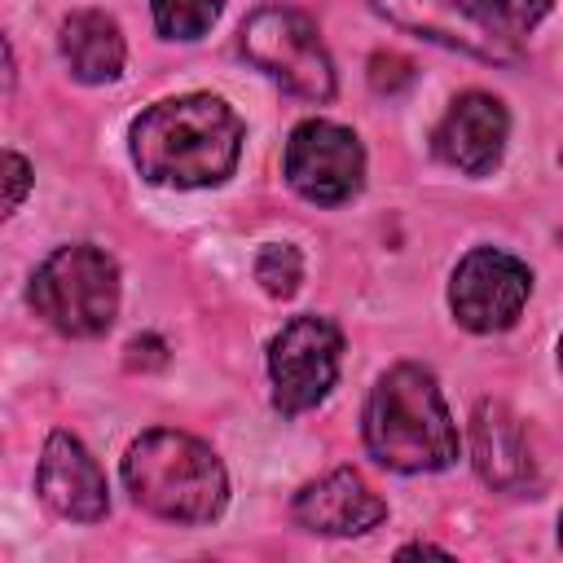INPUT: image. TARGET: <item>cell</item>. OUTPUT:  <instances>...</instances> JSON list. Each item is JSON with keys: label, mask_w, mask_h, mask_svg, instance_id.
<instances>
[{"label": "cell", "mask_w": 563, "mask_h": 563, "mask_svg": "<svg viewBox=\"0 0 563 563\" xmlns=\"http://www.w3.org/2000/svg\"><path fill=\"white\" fill-rule=\"evenodd\" d=\"M238 154L242 123L220 97L207 92L158 101L132 123V158L154 185H220L238 167Z\"/></svg>", "instance_id": "1"}, {"label": "cell", "mask_w": 563, "mask_h": 563, "mask_svg": "<svg viewBox=\"0 0 563 563\" xmlns=\"http://www.w3.org/2000/svg\"><path fill=\"white\" fill-rule=\"evenodd\" d=\"M365 444L391 471H444L457 457V427L422 365H396L365 405Z\"/></svg>", "instance_id": "2"}, {"label": "cell", "mask_w": 563, "mask_h": 563, "mask_svg": "<svg viewBox=\"0 0 563 563\" xmlns=\"http://www.w3.org/2000/svg\"><path fill=\"white\" fill-rule=\"evenodd\" d=\"M123 484L136 506L172 523H211L229 484L220 457L185 431H145L123 457Z\"/></svg>", "instance_id": "3"}, {"label": "cell", "mask_w": 563, "mask_h": 563, "mask_svg": "<svg viewBox=\"0 0 563 563\" xmlns=\"http://www.w3.org/2000/svg\"><path fill=\"white\" fill-rule=\"evenodd\" d=\"M31 303L53 330L92 339L114 321L119 268L97 246H57L31 277Z\"/></svg>", "instance_id": "4"}, {"label": "cell", "mask_w": 563, "mask_h": 563, "mask_svg": "<svg viewBox=\"0 0 563 563\" xmlns=\"http://www.w3.org/2000/svg\"><path fill=\"white\" fill-rule=\"evenodd\" d=\"M242 53L295 97H308V101L334 97V70H330L325 44L312 18L299 9H282V4L255 9L242 22Z\"/></svg>", "instance_id": "5"}, {"label": "cell", "mask_w": 563, "mask_h": 563, "mask_svg": "<svg viewBox=\"0 0 563 563\" xmlns=\"http://www.w3.org/2000/svg\"><path fill=\"white\" fill-rule=\"evenodd\" d=\"M343 334L325 317H295L282 325V334L268 347V374H273V405L282 413H303L334 387L339 374Z\"/></svg>", "instance_id": "6"}, {"label": "cell", "mask_w": 563, "mask_h": 563, "mask_svg": "<svg viewBox=\"0 0 563 563\" xmlns=\"http://www.w3.org/2000/svg\"><path fill=\"white\" fill-rule=\"evenodd\" d=\"M286 180L308 202H347L365 180V150L347 128L330 119H308L286 141Z\"/></svg>", "instance_id": "7"}, {"label": "cell", "mask_w": 563, "mask_h": 563, "mask_svg": "<svg viewBox=\"0 0 563 563\" xmlns=\"http://www.w3.org/2000/svg\"><path fill=\"white\" fill-rule=\"evenodd\" d=\"M528 290H532L528 264H519V260L506 255V251L475 246V251L457 264V273H453L449 303H453V317H457L466 330L493 334V330L515 325V317H519L523 303H528Z\"/></svg>", "instance_id": "8"}, {"label": "cell", "mask_w": 563, "mask_h": 563, "mask_svg": "<svg viewBox=\"0 0 563 563\" xmlns=\"http://www.w3.org/2000/svg\"><path fill=\"white\" fill-rule=\"evenodd\" d=\"M35 488H40L44 506H53L57 515L79 519V523H92V519H101L110 510L106 475L70 431H53L48 435L40 471H35Z\"/></svg>", "instance_id": "9"}, {"label": "cell", "mask_w": 563, "mask_h": 563, "mask_svg": "<svg viewBox=\"0 0 563 563\" xmlns=\"http://www.w3.org/2000/svg\"><path fill=\"white\" fill-rule=\"evenodd\" d=\"M506 106L488 92H466L449 106V114L435 128V154L466 172V176H484L497 167L501 150H506Z\"/></svg>", "instance_id": "10"}, {"label": "cell", "mask_w": 563, "mask_h": 563, "mask_svg": "<svg viewBox=\"0 0 563 563\" xmlns=\"http://www.w3.org/2000/svg\"><path fill=\"white\" fill-rule=\"evenodd\" d=\"M374 9L383 18H391L396 26L405 31H418L444 48H462L471 57H484V62H506L510 48L501 44V35L466 4L457 0H374Z\"/></svg>", "instance_id": "11"}, {"label": "cell", "mask_w": 563, "mask_h": 563, "mask_svg": "<svg viewBox=\"0 0 563 563\" xmlns=\"http://www.w3.org/2000/svg\"><path fill=\"white\" fill-rule=\"evenodd\" d=\"M387 506L383 497L356 475V471H330L325 479L308 484L295 497V519L312 532H330V537H356L369 532L374 523H383Z\"/></svg>", "instance_id": "12"}, {"label": "cell", "mask_w": 563, "mask_h": 563, "mask_svg": "<svg viewBox=\"0 0 563 563\" xmlns=\"http://www.w3.org/2000/svg\"><path fill=\"white\" fill-rule=\"evenodd\" d=\"M471 457H475L479 479L488 488H497V493H519V488L532 484V453H528L523 422L501 400H484L475 409Z\"/></svg>", "instance_id": "13"}, {"label": "cell", "mask_w": 563, "mask_h": 563, "mask_svg": "<svg viewBox=\"0 0 563 563\" xmlns=\"http://www.w3.org/2000/svg\"><path fill=\"white\" fill-rule=\"evenodd\" d=\"M62 57H66L70 75L84 84L114 79L123 70V35H119L114 18H106L97 9L70 13L62 22Z\"/></svg>", "instance_id": "14"}, {"label": "cell", "mask_w": 563, "mask_h": 563, "mask_svg": "<svg viewBox=\"0 0 563 563\" xmlns=\"http://www.w3.org/2000/svg\"><path fill=\"white\" fill-rule=\"evenodd\" d=\"M150 4L167 40H198L220 18V0H150Z\"/></svg>", "instance_id": "15"}, {"label": "cell", "mask_w": 563, "mask_h": 563, "mask_svg": "<svg viewBox=\"0 0 563 563\" xmlns=\"http://www.w3.org/2000/svg\"><path fill=\"white\" fill-rule=\"evenodd\" d=\"M255 282H260L273 299H290V295L299 290V282H303V260H299V251L286 246V242H268V246L260 251V260H255Z\"/></svg>", "instance_id": "16"}, {"label": "cell", "mask_w": 563, "mask_h": 563, "mask_svg": "<svg viewBox=\"0 0 563 563\" xmlns=\"http://www.w3.org/2000/svg\"><path fill=\"white\" fill-rule=\"evenodd\" d=\"M471 9H475L501 40H515V35L532 31V26L550 13V0H471Z\"/></svg>", "instance_id": "17"}, {"label": "cell", "mask_w": 563, "mask_h": 563, "mask_svg": "<svg viewBox=\"0 0 563 563\" xmlns=\"http://www.w3.org/2000/svg\"><path fill=\"white\" fill-rule=\"evenodd\" d=\"M369 84L378 92H396V88L413 84V66L405 57H396V53H374L369 57Z\"/></svg>", "instance_id": "18"}, {"label": "cell", "mask_w": 563, "mask_h": 563, "mask_svg": "<svg viewBox=\"0 0 563 563\" xmlns=\"http://www.w3.org/2000/svg\"><path fill=\"white\" fill-rule=\"evenodd\" d=\"M4 185H9V194H4V211H18V202H22V194H26V185H31V167H26V158L22 154H4Z\"/></svg>", "instance_id": "19"}, {"label": "cell", "mask_w": 563, "mask_h": 563, "mask_svg": "<svg viewBox=\"0 0 563 563\" xmlns=\"http://www.w3.org/2000/svg\"><path fill=\"white\" fill-rule=\"evenodd\" d=\"M163 361H167V352H163V343H158L154 334L128 343V365H132V369H141V365H163Z\"/></svg>", "instance_id": "20"}, {"label": "cell", "mask_w": 563, "mask_h": 563, "mask_svg": "<svg viewBox=\"0 0 563 563\" xmlns=\"http://www.w3.org/2000/svg\"><path fill=\"white\" fill-rule=\"evenodd\" d=\"M559 545H563V519H559Z\"/></svg>", "instance_id": "21"}, {"label": "cell", "mask_w": 563, "mask_h": 563, "mask_svg": "<svg viewBox=\"0 0 563 563\" xmlns=\"http://www.w3.org/2000/svg\"><path fill=\"white\" fill-rule=\"evenodd\" d=\"M559 365H563V343H559Z\"/></svg>", "instance_id": "22"}]
</instances>
